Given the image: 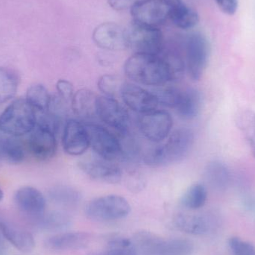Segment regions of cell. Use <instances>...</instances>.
<instances>
[{
  "instance_id": "cell-1",
  "label": "cell",
  "mask_w": 255,
  "mask_h": 255,
  "mask_svg": "<svg viewBox=\"0 0 255 255\" xmlns=\"http://www.w3.org/2000/svg\"><path fill=\"white\" fill-rule=\"evenodd\" d=\"M126 75L137 83L159 86L173 79L166 60L160 55L134 53L124 65Z\"/></svg>"
},
{
  "instance_id": "cell-2",
  "label": "cell",
  "mask_w": 255,
  "mask_h": 255,
  "mask_svg": "<svg viewBox=\"0 0 255 255\" xmlns=\"http://www.w3.org/2000/svg\"><path fill=\"white\" fill-rule=\"evenodd\" d=\"M193 142V132L186 128H180L169 136L164 145L148 151L144 162L148 166H159L181 161L191 151Z\"/></svg>"
},
{
  "instance_id": "cell-3",
  "label": "cell",
  "mask_w": 255,
  "mask_h": 255,
  "mask_svg": "<svg viewBox=\"0 0 255 255\" xmlns=\"http://www.w3.org/2000/svg\"><path fill=\"white\" fill-rule=\"evenodd\" d=\"M132 241L138 255H191L194 250L188 240L164 238L152 232H137Z\"/></svg>"
},
{
  "instance_id": "cell-4",
  "label": "cell",
  "mask_w": 255,
  "mask_h": 255,
  "mask_svg": "<svg viewBox=\"0 0 255 255\" xmlns=\"http://www.w3.org/2000/svg\"><path fill=\"white\" fill-rule=\"evenodd\" d=\"M37 113L25 99H18L0 115V130L11 136L30 133L36 127Z\"/></svg>"
},
{
  "instance_id": "cell-5",
  "label": "cell",
  "mask_w": 255,
  "mask_h": 255,
  "mask_svg": "<svg viewBox=\"0 0 255 255\" xmlns=\"http://www.w3.org/2000/svg\"><path fill=\"white\" fill-rule=\"evenodd\" d=\"M128 202L118 195L100 196L88 202L85 207V214L91 220L100 222L122 220L130 212Z\"/></svg>"
},
{
  "instance_id": "cell-6",
  "label": "cell",
  "mask_w": 255,
  "mask_h": 255,
  "mask_svg": "<svg viewBox=\"0 0 255 255\" xmlns=\"http://www.w3.org/2000/svg\"><path fill=\"white\" fill-rule=\"evenodd\" d=\"M128 48L135 53L160 55L163 49V35L157 27L131 22L127 28Z\"/></svg>"
},
{
  "instance_id": "cell-7",
  "label": "cell",
  "mask_w": 255,
  "mask_h": 255,
  "mask_svg": "<svg viewBox=\"0 0 255 255\" xmlns=\"http://www.w3.org/2000/svg\"><path fill=\"white\" fill-rule=\"evenodd\" d=\"M186 65L190 78L201 79L209 60L210 46L208 40L200 33L190 34L185 42Z\"/></svg>"
},
{
  "instance_id": "cell-8",
  "label": "cell",
  "mask_w": 255,
  "mask_h": 255,
  "mask_svg": "<svg viewBox=\"0 0 255 255\" xmlns=\"http://www.w3.org/2000/svg\"><path fill=\"white\" fill-rule=\"evenodd\" d=\"M130 10L133 21L150 26H159L169 19L166 0H138Z\"/></svg>"
},
{
  "instance_id": "cell-9",
  "label": "cell",
  "mask_w": 255,
  "mask_h": 255,
  "mask_svg": "<svg viewBox=\"0 0 255 255\" xmlns=\"http://www.w3.org/2000/svg\"><path fill=\"white\" fill-rule=\"evenodd\" d=\"M90 146L106 160L119 158L123 154L122 145L118 138L106 128L96 124L86 126Z\"/></svg>"
},
{
  "instance_id": "cell-10",
  "label": "cell",
  "mask_w": 255,
  "mask_h": 255,
  "mask_svg": "<svg viewBox=\"0 0 255 255\" xmlns=\"http://www.w3.org/2000/svg\"><path fill=\"white\" fill-rule=\"evenodd\" d=\"M93 40L99 47L109 51L128 49L127 28L115 22H103L96 27Z\"/></svg>"
},
{
  "instance_id": "cell-11",
  "label": "cell",
  "mask_w": 255,
  "mask_h": 255,
  "mask_svg": "<svg viewBox=\"0 0 255 255\" xmlns=\"http://www.w3.org/2000/svg\"><path fill=\"white\" fill-rule=\"evenodd\" d=\"M97 115L106 125L124 133L129 125V117L127 111L114 97H97L96 104Z\"/></svg>"
},
{
  "instance_id": "cell-12",
  "label": "cell",
  "mask_w": 255,
  "mask_h": 255,
  "mask_svg": "<svg viewBox=\"0 0 255 255\" xmlns=\"http://www.w3.org/2000/svg\"><path fill=\"white\" fill-rule=\"evenodd\" d=\"M172 119L170 115L164 111L154 110L143 114L139 120V128L148 140L161 142L170 133Z\"/></svg>"
},
{
  "instance_id": "cell-13",
  "label": "cell",
  "mask_w": 255,
  "mask_h": 255,
  "mask_svg": "<svg viewBox=\"0 0 255 255\" xmlns=\"http://www.w3.org/2000/svg\"><path fill=\"white\" fill-rule=\"evenodd\" d=\"M56 133L47 128L37 125L30 133L28 149L37 160H47L55 155L57 149Z\"/></svg>"
},
{
  "instance_id": "cell-14",
  "label": "cell",
  "mask_w": 255,
  "mask_h": 255,
  "mask_svg": "<svg viewBox=\"0 0 255 255\" xmlns=\"http://www.w3.org/2000/svg\"><path fill=\"white\" fill-rule=\"evenodd\" d=\"M64 151L70 155L84 154L90 146L89 134L86 126L76 120L66 123L62 136Z\"/></svg>"
},
{
  "instance_id": "cell-15",
  "label": "cell",
  "mask_w": 255,
  "mask_h": 255,
  "mask_svg": "<svg viewBox=\"0 0 255 255\" xmlns=\"http://www.w3.org/2000/svg\"><path fill=\"white\" fill-rule=\"evenodd\" d=\"M120 93L124 103L138 113L152 112L158 106V102L154 94L138 85L124 83Z\"/></svg>"
},
{
  "instance_id": "cell-16",
  "label": "cell",
  "mask_w": 255,
  "mask_h": 255,
  "mask_svg": "<svg viewBox=\"0 0 255 255\" xmlns=\"http://www.w3.org/2000/svg\"><path fill=\"white\" fill-rule=\"evenodd\" d=\"M17 208L24 214L31 217H41L46 210V202L43 193L33 187H20L14 195Z\"/></svg>"
},
{
  "instance_id": "cell-17",
  "label": "cell",
  "mask_w": 255,
  "mask_h": 255,
  "mask_svg": "<svg viewBox=\"0 0 255 255\" xmlns=\"http://www.w3.org/2000/svg\"><path fill=\"white\" fill-rule=\"evenodd\" d=\"M79 167L91 179L100 182L118 184L122 178L118 166L101 160H85L79 163Z\"/></svg>"
},
{
  "instance_id": "cell-18",
  "label": "cell",
  "mask_w": 255,
  "mask_h": 255,
  "mask_svg": "<svg viewBox=\"0 0 255 255\" xmlns=\"http://www.w3.org/2000/svg\"><path fill=\"white\" fill-rule=\"evenodd\" d=\"M88 234L84 232H65L48 238L46 245L55 251H68L85 248L90 242Z\"/></svg>"
},
{
  "instance_id": "cell-19",
  "label": "cell",
  "mask_w": 255,
  "mask_h": 255,
  "mask_svg": "<svg viewBox=\"0 0 255 255\" xmlns=\"http://www.w3.org/2000/svg\"><path fill=\"white\" fill-rule=\"evenodd\" d=\"M0 232L3 238L19 251L28 253L34 250L35 241L28 231L6 222H0Z\"/></svg>"
},
{
  "instance_id": "cell-20",
  "label": "cell",
  "mask_w": 255,
  "mask_h": 255,
  "mask_svg": "<svg viewBox=\"0 0 255 255\" xmlns=\"http://www.w3.org/2000/svg\"><path fill=\"white\" fill-rule=\"evenodd\" d=\"M169 7V19L181 29H190L197 25L199 16L184 0H166Z\"/></svg>"
},
{
  "instance_id": "cell-21",
  "label": "cell",
  "mask_w": 255,
  "mask_h": 255,
  "mask_svg": "<svg viewBox=\"0 0 255 255\" xmlns=\"http://www.w3.org/2000/svg\"><path fill=\"white\" fill-rule=\"evenodd\" d=\"M174 225L181 232L193 235H205L211 229V220L201 214H179L174 219Z\"/></svg>"
},
{
  "instance_id": "cell-22",
  "label": "cell",
  "mask_w": 255,
  "mask_h": 255,
  "mask_svg": "<svg viewBox=\"0 0 255 255\" xmlns=\"http://www.w3.org/2000/svg\"><path fill=\"white\" fill-rule=\"evenodd\" d=\"M202 106V94L195 88L181 91L176 109L178 115L186 120L194 119L199 115Z\"/></svg>"
},
{
  "instance_id": "cell-23",
  "label": "cell",
  "mask_w": 255,
  "mask_h": 255,
  "mask_svg": "<svg viewBox=\"0 0 255 255\" xmlns=\"http://www.w3.org/2000/svg\"><path fill=\"white\" fill-rule=\"evenodd\" d=\"M97 96L93 91L86 89L80 90L73 95L72 99L73 112L80 118H93L97 115Z\"/></svg>"
},
{
  "instance_id": "cell-24",
  "label": "cell",
  "mask_w": 255,
  "mask_h": 255,
  "mask_svg": "<svg viewBox=\"0 0 255 255\" xmlns=\"http://www.w3.org/2000/svg\"><path fill=\"white\" fill-rule=\"evenodd\" d=\"M25 100L35 110L36 113L40 114L49 110L52 97L43 85L36 84L28 88Z\"/></svg>"
},
{
  "instance_id": "cell-25",
  "label": "cell",
  "mask_w": 255,
  "mask_h": 255,
  "mask_svg": "<svg viewBox=\"0 0 255 255\" xmlns=\"http://www.w3.org/2000/svg\"><path fill=\"white\" fill-rule=\"evenodd\" d=\"M16 138L10 136L0 140V156L15 164L22 163L25 156L23 145Z\"/></svg>"
},
{
  "instance_id": "cell-26",
  "label": "cell",
  "mask_w": 255,
  "mask_h": 255,
  "mask_svg": "<svg viewBox=\"0 0 255 255\" xmlns=\"http://www.w3.org/2000/svg\"><path fill=\"white\" fill-rule=\"evenodd\" d=\"M19 79L10 69L0 67V105L11 100L18 89Z\"/></svg>"
},
{
  "instance_id": "cell-27",
  "label": "cell",
  "mask_w": 255,
  "mask_h": 255,
  "mask_svg": "<svg viewBox=\"0 0 255 255\" xmlns=\"http://www.w3.org/2000/svg\"><path fill=\"white\" fill-rule=\"evenodd\" d=\"M237 124L247 139L255 157V113L251 110L240 112L237 116Z\"/></svg>"
},
{
  "instance_id": "cell-28",
  "label": "cell",
  "mask_w": 255,
  "mask_h": 255,
  "mask_svg": "<svg viewBox=\"0 0 255 255\" xmlns=\"http://www.w3.org/2000/svg\"><path fill=\"white\" fill-rule=\"evenodd\" d=\"M208 192L205 186L196 184L191 186L181 198V205L190 210H197L206 203Z\"/></svg>"
},
{
  "instance_id": "cell-29",
  "label": "cell",
  "mask_w": 255,
  "mask_h": 255,
  "mask_svg": "<svg viewBox=\"0 0 255 255\" xmlns=\"http://www.w3.org/2000/svg\"><path fill=\"white\" fill-rule=\"evenodd\" d=\"M205 177L211 185L222 187L229 183L230 173L223 163L212 161L208 163L205 168Z\"/></svg>"
},
{
  "instance_id": "cell-30",
  "label": "cell",
  "mask_w": 255,
  "mask_h": 255,
  "mask_svg": "<svg viewBox=\"0 0 255 255\" xmlns=\"http://www.w3.org/2000/svg\"><path fill=\"white\" fill-rule=\"evenodd\" d=\"M93 255H138L132 240L115 238L108 243L107 247L100 253Z\"/></svg>"
},
{
  "instance_id": "cell-31",
  "label": "cell",
  "mask_w": 255,
  "mask_h": 255,
  "mask_svg": "<svg viewBox=\"0 0 255 255\" xmlns=\"http://www.w3.org/2000/svg\"><path fill=\"white\" fill-rule=\"evenodd\" d=\"M52 200L64 206H75L80 201L79 191L73 187L61 186L55 187L50 192Z\"/></svg>"
},
{
  "instance_id": "cell-32",
  "label": "cell",
  "mask_w": 255,
  "mask_h": 255,
  "mask_svg": "<svg viewBox=\"0 0 255 255\" xmlns=\"http://www.w3.org/2000/svg\"><path fill=\"white\" fill-rule=\"evenodd\" d=\"M181 91L174 88H158L153 91L158 104H162L166 107L176 109L179 102Z\"/></svg>"
},
{
  "instance_id": "cell-33",
  "label": "cell",
  "mask_w": 255,
  "mask_h": 255,
  "mask_svg": "<svg viewBox=\"0 0 255 255\" xmlns=\"http://www.w3.org/2000/svg\"><path fill=\"white\" fill-rule=\"evenodd\" d=\"M123 84L117 76L113 75H104L98 81L100 91L108 97H114L118 92H121Z\"/></svg>"
},
{
  "instance_id": "cell-34",
  "label": "cell",
  "mask_w": 255,
  "mask_h": 255,
  "mask_svg": "<svg viewBox=\"0 0 255 255\" xmlns=\"http://www.w3.org/2000/svg\"><path fill=\"white\" fill-rule=\"evenodd\" d=\"M229 245L234 255H255V246L241 238H230Z\"/></svg>"
},
{
  "instance_id": "cell-35",
  "label": "cell",
  "mask_w": 255,
  "mask_h": 255,
  "mask_svg": "<svg viewBox=\"0 0 255 255\" xmlns=\"http://www.w3.org/2000/svg\"><path fill=\"white\" fill-rule=\"evenodd\" d=\"M44 223L46 227L49 229H64L70 225V218L64 213L54 212L46 217Z\"/></svg>"
},
{
  "instance_id": "cell-36",
  "label": "cell",
  "mask_w": 255,
  "mask_h": 255,
  "mask_svg": "<svg viewBox=\"0 0 255 255\" xmlns=\"http://www.w3.org/2000/svg\"><path fill=\"white\" fill-rule=\"evenodd\" d=\"M56 89L58 95L64 101L67 102L73 99L74 91H73V85L68 81L64 79L58 80L56 84Z\"/></svg>"
},
{
  "instance_id": "cell-37",
  "label": "cell",
  "mask_w": 255,
  "mask_h": 255,
  "mask_svg": "<svg viewBox=\"0 0 255 255\" xmlns=\"http://www.w3.org/2000/svg\"><path fill=\"white\" fill-rule=\"evenodd\" d=\"M220 10L226 14H235L238 10L239 0H214Z\"/></svg>"
},
{
  "instance_id": "cell-38",
  "label": "cell",
  "mask_w": 255,
  "mask_h": 255,
  "mask_svg": "<svg viewBox=\"0 0 255 255\" xmlns=\"http://www.w3.org/2000/svg\"><path fill=\"white\" fill-rule=\"evenodd\" d=\"M135 0H108L109 5L116 10H124L130 8L134 4Z\"/></svg>"
},
{
  "instance_id": "cell-39",
  "label": "cell",
  "mask_w": 255,
  "mask_h": 255,
  "mask_svg": "<svg viewBox=\"0 0 255 255\" xmlns=\"http://www.w3.org/2000/svg\"><path fill=\"white\" fill-rule=\"evenodd\" d=\"M3 196H4V193H3L2 190H1V188H0V201H1V199H3Z\"/></svg>"
},
{
  "instance_id": "cell-40",
  "label": "cell",
  "mask_w": 255,
  "mask_h": 255,
  "mask_svg": "<svg viewBox=\"0 0 255 255\" xmlns=\"http://www.w3.org/2000/svg\"><path fill=\"white\" fill-rule=\"evenodd\" d=\"M3 247V241L2 239H1V236H0V250H1Z\"/></svg>"
}]
</instances>
